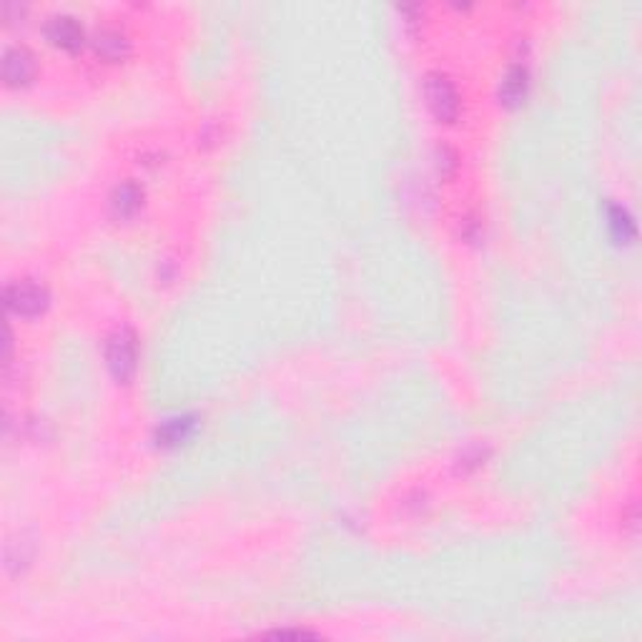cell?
<instances>
[{
    "mask_svg": "<svg viewBox=\"0 0 642 642\" xmlns=\"http://www.w3.org/2000/svg\"><path fill=\"white\" fill-rule=\"evenodd\" d=\"M427 101L432 114L437 116L440 121H452L459 111V98H457L452 81L440 76V73L427 78Z\"/></svg>",
    "mask_w": 642,
    "mask_h": 642,
    "instance_id": "1",
    "label": "cell"
},
{
    "mask_svg": "<svg viewBox=\"0 0 642 642\" xmlns=\"http://www.w3.org/2000/svg\"><path fill=\"white\" fill-rule=\"evenodd\" d=\"M5 299H8V306L13 309L15 314L36 316L46 309L48 294H46L43 287L33 284V281H21V284H11L8 287Z\"/></svg>",
    "mask_w": 642,
    "mask_h": 642,
    "instance_id": "2",
    "label": "cell"
},
{
    "mask_svg": "<svg viewBox=\"0 0 642 642\" xmlns=\"http://www.w3.org/2000/svg\"><path fill=\"white\" fill-rule=\"evenodd\" d=\"M108 366L118 381H128L136 372V341L133 334L118 331L108 344Z\"/></svg>",
    "mask_w": 642,
    "mask_h": 642,
    "instance_id": "3",
    "label": "cell"
},
{
    "mask_svg": "<svg viewBox=\"0 0 642 642\" xmlns=\"http://www.w3.org/2000/svg\"><path fill=\"white\" fill-rule=\"evenodd\" d=\"M46 36L65 51H78L83 46V28L71 15H53L46 26Z\"/></svg>",
    "mask_w": 642,
    "mask_h": 642,
    "instance_id": "4",
    "label": "cell"
},
{
    "mask_svg": "<svg viewBox=\"0 0 642 642\" xmlns=\"http://www.w3.org/2000/svg\"><path fill=\"white\" fill-rule=\"evenodd\" d=\"M36 73V61L26 48H8L3 58V76L11 86H23Z\"/></svg>",
    "mask_w": 642,
    "mask_h": 642,
    "instance_id": "5",
    "label": "cell"
},
{
    "mask_svg": "<svg viewBox=\"0 0 642 642\" xmlns=\"http://www.w3.org/2000/svg\"><path fill=\"white\" fill-rule=\"evenodd\" d=\"M525 93H527V71H525L522 65H515V68H509V73L504 76L500 96H502V101L507 103V106H517V103L525 98Z\"/></svg>",
    "mask_w": 642,
    "mask_h": 642,
    "instance_id": "6",
    "label": "cell"
},
{
    "mask_svg": "<svg viewBox=\"0 0 642 642\" xmlns=\"http://www.w3.org/2000/svg\"><path fill=\"white\" fill-rule=\"evenodd\" d=\"M96 51L101 53L103 58H108V61H118V58H124L128 51V43L126 39L121 36V33H114V30H103L96 36Z\"/></svg>",
    "mask_w": 642,
    "mask_h": 642,
    "instance_id": "7",
    "label": "cell"
},
{
    "mask_svg": "<svg viewBox=\"0 0 642 642\" xmlns=\"http://www.w3.org/2000/svg\"><path fill=\"white\" fill-rule=\"evenodd\" d=\"M141 206V191L133 184H124L121 189L116 191L114 196V209L118 216H131Z\"/></svg>",
    "mask_w": 642,
    "mask_h": 642,
    "instance_id": "8",
    "label": "cell"
},
{
    "mask_svg": "<svg viewBox=\"0 0 642 642\" xmlns=\"http://www.w3.org/2000/svg\"><path fill=\"white\" fill-rule=\"evenodd\" d=\"M186 434H189V422H186V419H184V422L176 419V422H171V424L166 427V440L171 441V444L181 441Z\"/></svg>",
    "mask_w": 642,
    "mask_h": 642,
    "instance_id": "9",
    "label": "cell"
}]
</instances>
